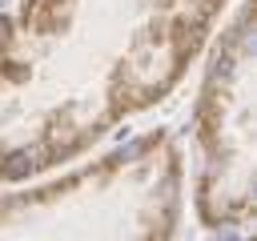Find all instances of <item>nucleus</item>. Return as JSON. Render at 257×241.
Here are the masks:
<instances>
[{
	"mask_svg": "<svg viewBox=\"0 0 257 241\" xmlns=\"http://www.w3.org/2000/svg\"><path fill=\"white\" fill-rule=\"evenodd\" d=\"M225 0H16L0 8V185L92 149L165 100Z\"/></svg>",
	"mask_w": 257,
	"mask_h": 241,
	"instance_id": "nucleus-1",
	"label": "nucleus"
},
{
	"mask_svg": "<svg viewBox=\"0 0 257 241\" xmlns=\"http://www.w3.org/2000/svg\"><path fill=\"white\" fill-rule=\"evenodd\" d=\"M185 161L165 129L20 193H0V241H169Z\"/></svg>",
	"mask_w": 257,
	"mask_h": 241,
	"instance_id": "nucleus-2",
	"label": "nucleus"
},
{
	"mask_svg": "<svg viewBox=\"0 0 257 241\" xmlns=\"http://www.w3.org/2000/svg\"><path fill=\"white\" fill-rule=\"evenodd\" d=\"M197 217L209 229L253 217V8L213 44L197 96Z\"/></svg>",
	"mask_w": 257,
	"mask_h": 241,
	"instance_id": "nucleus-3",
	"label": "nucleus"
}]
</instances>
